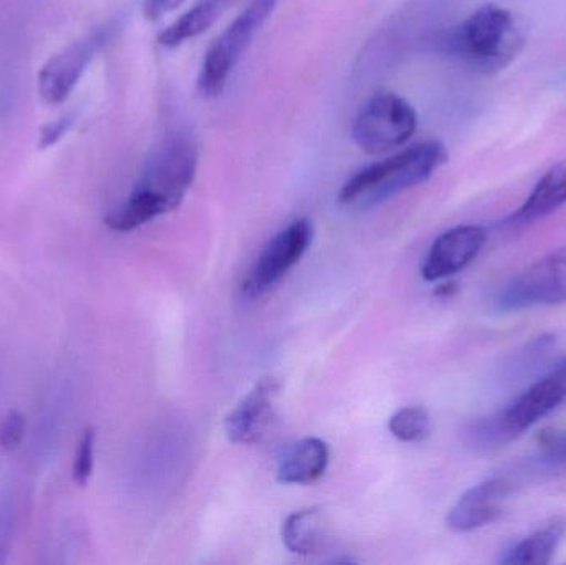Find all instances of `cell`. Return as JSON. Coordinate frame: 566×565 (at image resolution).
Instances as JSON below:
<instances>
[{"instance_id": "3", "label": "cell", "mask_w": 566, "mask_h": 565, "mask_svg": "<svg viewBox=\"0 0 566 565\" xmlns=\"http://www.w3.org/2000/svg\"><path fill=\"white\" fill-rule=\"evenodd\" d=\"M565 400L566 380L554 368L501 410L465 425L462 441L475 451L499 450L527 433Z\"/></svg>"}, {"instance_id": "16", "label": "cell", "mask_w": 566, "mask_h": 565, "mask_svg": "<svg viewBox=\"0 0 566 565\" xmlns=\"http://www.w3.org/2000/svg\"><path fill=\"white\" fill-rule=\"evenodd\" d=\"M566 533V523L555 520L544 530L535 531L525 540L518 541L501 556V564L507 565H547L554 559L558 546Z\"/></svg>"}, {"instance_id": "4", "label": "cell", "mask_w": 566, "mask_h": 565, "mask_svg": "<svg viewBox=\"0 0 566 565\" xmlns=\"http://www.w3.org/2000/svg\"><path fill=\"white\" fill-rule=\"evenodd\" d=\"M446 49L478 72L497 73L511 65L524 49L525 36L517 17L505 7L485 3L455 27Z\"/></svg>"}, {"instance_id": "12", "label": "cell", "mask_w": 566, "mask_h": 565, "mask_svg": "<svg viewBox=\"0 0 566 565\" xmlns=\"http://www.w3.org/2000/svg\"><path fill=\"white\" fill-rule=\"evenodd\" d=\"M512 484L502 478L482 481L465 491L451 508L446 524L454 533H471L495 523L504 514Z\"/></svg>"}, {"instance_id": "26", "label": "cell", "mask_w": 566, "mask_h": 565, "mask_svg": "<svg viewBox=\"0 0 566 565\" xmlns=\"http://www.w3.org/2000/svg\"><path fill=\"white\" fill-rule=\"evenodd\" d=\"M555 370H557L558 374H560L562 377H564L566 380V358H564V360H562L560 364L555 367Z\"/></svg>"}, {"instance_id": "19", "label": "cell", "mask_w": 566, "mask_h": 565, "mask_svg": "<svg viewBox=\"0 0 566 565\" xmlns=\"http://www.w3.org/2000/svg\"><path fill=\"white\" fill-rule=\"evenodd\" d=\"M95 443L96 433L93 428H86L80 438L78 447L75 451V460H73V480L78 486H86L93 474L95 467Z\"/></svg>"}, {"instance_id": "22", "label": "cell", "mask_w": 566, "mask_h": 565, "mask_svg": "<svg viewBox=\"0 0 566 565\" xmlns=\"http://www.w3.org/2000/svg\"><path fill=\"white\" fill-rule=\"evenodd\" d=\"M541 448L548 460L554 463H566V431L545 433L541 438Z\"/></svg>"}, {"instance_id": "11", "label": "cell", "mask_w": 566, "mask_h": 565, "mask_svg": "<svg viewBox=\"0 0 566 565\" xmlns=\"http://www.w3.org/2000/svg\"><path fill=\"white\" fill-rule=\"evenodd\" d=\"M279 391L281 381L264 377L239 401L224 421L226 435L232 443L255 444L262 441L274 421Z\"/></svg>"}, {"instance_id": "14", "label": "cell", "mask_w": 566, "mask_h": 565, "mask_svg": "<svg viewBox=\"0 0 566 565\" xmlns=\"http://www.w3.org/2000/svg\"><path fill=\"white\" fill-rule=\"evenodd\" d=\"M566 205V161L552 166L532 189L524 205L512 212L505 224L527 226L547 218Z\"/></svg>"}, {"instance_id": "21", "label": "cell", "mask_w": 566, "mask_h": 565, "mask_svg": "<svg viewBox=\"0 0 566 565\" xmlns=\"http://www.w3.org/2000/svg\"><path fill=\"white\" fill-rule=\"evenodd\" d=\"M13 524H15V504L10 498L0 501V564L6 563L12 543Z\"/></svg>"}, {"instance_id": "24", "label": "cell", "mask_w": 566, "mask_h": 565, "mask_svg": "<svg viewBox=\"0 0 566 565\" xmlns=\"http://www.w3.org/2000/svg\"><path fill=\"white\" fill-rule=\"evenodd\" d=\"M70 125V118L69 116H65V118L59 119V122H53L52 125L49 126V128L43 132V142L42 145H52V143L56 142V138L59 136H62L63 133H65V129L69 128Z\"/></svg>"}, {"instance_id": "23", "label": "cell", "mask_w": 566, "mask_h": 565, "mask_svg": "<svg viewBox=\"0 0 566 565\" xmlns=\"http://www.w3.org/2000/svg\"><path fill=\"white\" fill-rule=\"evenodd\" d=\"M182 2H185V0H145L143 9H145L148 19L156 20L178 9Z\"/></svg>"}, {"instance_id": "6", "label": "cell", "mask_w": 566, "mask_h": 565, "mask_svg": "<svg viewBox=\"0 0 566 565\" xmlns=\"http://www.w3.org/2000/svg\"><path fill=\"white\" fill-rule=\"evenodd\" d=\"M277 0H252L251 6L218 36L206 52L199 73V92L216 98L224 92L238 63L248 52L258 30L274 10Z\"/></svg>"}, {"instance_id": "8", "label": "cell", "mask_w": 566, "mask_h": 565, "mask_svg": "<svg viewBox=\"0 0 566 565\" xmlns=\"http://www.w3.org/2000/svg\"><path fill=\"white\" fill-rule=\"evenodd\" d=\"M313 241V224L310 219L300 218L269 241L249 271L242 292L245 297L261 299L281 284L290 271L302 261Z\"/></svg>"}, {"instance_id": "20", "label": "cell", "mask_w": 566, "mask_h": 565, "mask_svg": "<svg viewBox=\"0 0 566 565\" xmlns=\"http://www.w3.org/2000/svg\"><path fill=\"white\" fill-rule=\"evenodd\" d=\"M27 421L20 411L12 410L0 421V453L17 450L25 437Z\"/></svg>"}, {"instance_id": "18", "label": "cell", "mask_w": 566, "mask_h": 565, "mask_svg": "<svg viewBox=\"0 0 566 565\" xmlns=\"http://www.w3.org/2000/svg\"><path fill=\"white\" fill-rule=\"evenodd\" d=\"M389 431L402 443H421L431 437L432 421L422 407H405L389 418Z\"/></svg>"}, {"instance_id": "5", "label": "cell", "mask_w": 566, "mask_h": 565, "mask_svg": "<svg viewBox=\"0 0 566 565\" xmlns=\"http://www.w3.org/2000/svg\"><path fill=\"white\" fill-rule=\"evenodd\" d=\"M418 129L411 103L392 92L375 93L356 115L352 136L368 155H385L405 146Z\"/></svg>"}, {"instance_id": "15", "label": "cell", "mask_w": 566, "mask_h": 565, "mask_svg": "<svg viewBox=\"0 0 566 565\" xmlns=\"http://www.w3.org/2000/svg\"><path fill=\"white\" fill-rule=\"evenodd\" d=\"M325 517L318 508L295 511L282 526L283 544L296 556H315L325 546Z\"/></svg>"}, {"instance_id": "1", "label": "cell", "mask_w": 566, "mask_h": 565, "mask_svg": "<svg viewBox=\"0 0 566 565\" xmlns=\"http://www.w3.org/2000/svg\"><path fill=\"white\" fill-rule=\"evenodd\" d=\"M199 149L192 136L176 133L159 145L146 163L138 185L125 202L106 216L109 229L135 231L159 216L175 211L198 172Z\"/></svg>"}, {"instance_id": "10", "label": "cell", "mask_w": 566, "mask_h": 565, "mask_svg": "<svg viewBox=\"0 0 566 565\" xmlns=\"http://www.w3.org/2000/svg\"><path fill=\"white\" fill-rule=\"evenodd\" d=\"M488 242V231L482 226H455L442 232L429 249L422 264V278L438 282L464 271L475 261Z\"/></svg>"}, {"instance_id": "17", "label": "cell", "mask_w": 566, "mask_h": 565, "mask_svg": "<svg viewBox=\"0 0 566 565\" xmlns=\"http://www.w3.org/2000/svg\"><path fill=\"white\" fill-rule=\"evenodd\" d=\"M228 3L229 0H199L192 9L182 13V17H179L159 35V43L175 49L188 40L196 39L219 19Z\"/></svg>"}, {"instance_id": "25", "label": "cell", "mask_w": 566, "mask_h": 565, "mask_svg": "<svg viewBox=\"0 0 566 565\" xmlns=\"http://www.w3.org/2000/svg\"><path fill=\"white\" fill-rule=\"evenodd\" d=\"M454 287H455L454 284L441 285V287H438V291H436V294H438V295H449V294H452V292L455 291Z\"/></svg>"}, {"instance_id": "2", "label": "cell", "mask_w": 566, "mask_h": 565, "mask_svg": "<svg viewBox=\"0 0 566 565\" xmlns=\"http://www.w3.org/2000/svg\"><path fill=\"white\" fill-rule=\"evenodd\" d=\"M446 161L448 151L442 143L424 142L409 146L382 161L359 169L342 186L338 202L349 209L375 208L428 181Z\"/></svg>"}, {"instance_id": "13", "label": "cell", "mask_w": 566, "mask_h": 565, "mask_svg": "<svg viewBox=\"0 0 566 565\" xmlns=\"http://www.w3.org/2000/svg\"><path fill=\"white\" fill-rule=\"evenodd\" d=\"M328 444L319 438L310 437L286 448L277 464V480L282 484L308 486L316 483L328 468Z\"/></svg>"}, {"instance_id": "9", "label": "cell", "mask_w": 566, "mask_h": 565, "mask_svg": "<svg viewBox=\"0 0 566 565\" xmlns=\"http://www.w3.org/2000/svg\"><path fill=\"white\" fill-rule=\"evenodd\" d=\"M105 42V30H95L50 56L36 76L40 98L49 105L65 102Z\"/></svg>"}, {"instance_id": "7", "label": "cell", "mask_w": 566, "mask_h": 565, "mask_svg": "<svg viewBox=\"0 0 566 565\" xmlns=\"http://www.w3.org/2000/svg\"><path fill=\"white\" fill-rule=\"evenodd\" d=\"M566 302V245L515 275L499 292L495 307L499 312L552 307Z\"/></svg>"}]
</instances>
